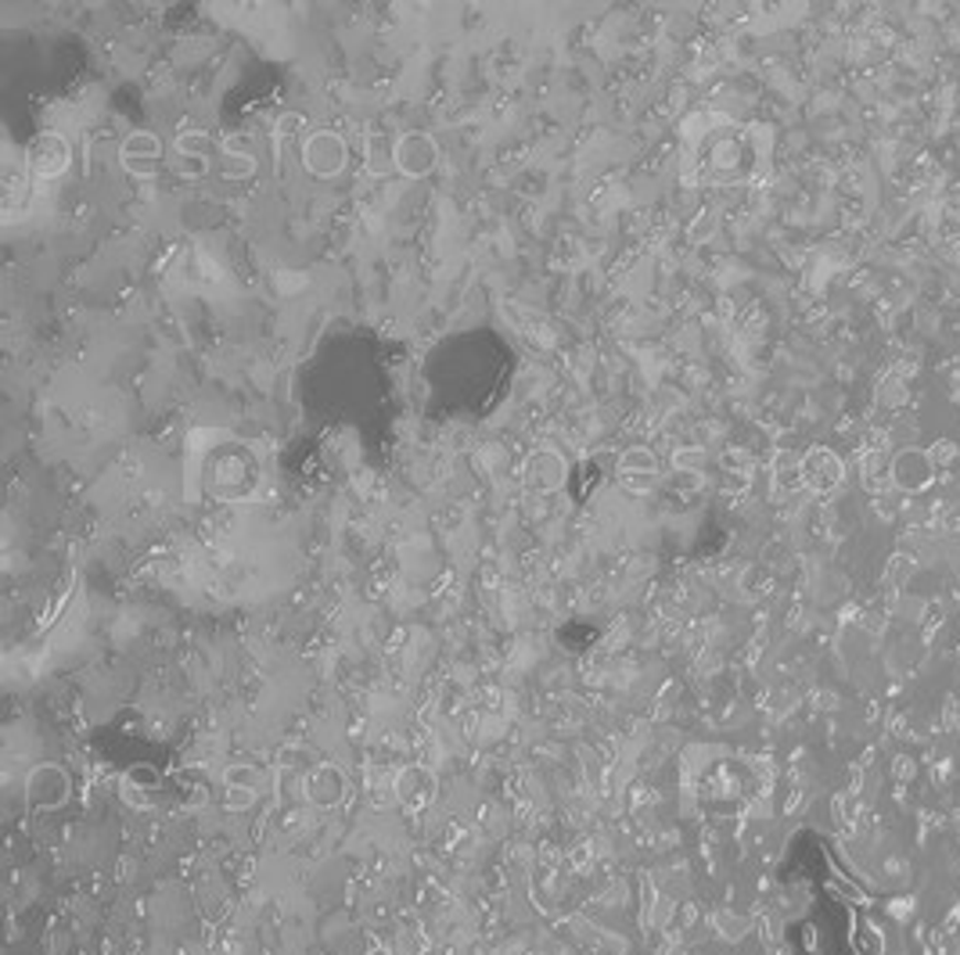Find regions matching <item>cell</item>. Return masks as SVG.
Segmentation results:
<instances>
[{
  "label": "cell",
  "instance_id": "obj_1",
  "mask_svg": "<svg viewBox=\"0 0 960 955\" xmlns=\"http://www.w3.org/2000/svg\"><path fill=\"white\" fill-rule=\"evenodd\" d=\"M205 489L216 500L242 503L259 489V463L242 446L216 449V453L209 457V463H205Z\"/></svg>",
  "mask_w": 960,
  "mask_h": 955
},
{
  "label": "cell",
  "instance_id": "obj_2",
  "mask_svg": "<svg viewBox=\"0 0 960 955\" xmlns=\"http://www.w3.org/2000/svg\"><path fill=\"white\" fill-rule=\"evenodd\" d=\"M350 162V148L335 130H313L302 144V165L313 176H339Z\"/></svg>",
  "mask_w": 960,
  "mask_h": 955
},
{
  "label": "cell",
  "instance_id": "obj_3",
  "mask_svg": "<svg viewBox=\"0 0 960 955\" xmlns=\"http://www.w3.org/2000/svg\"><path fill=\"white\" fill-rule=\"evenodd\" d=\"M393 162H396V173L422 180V176H428V173L436 170V162H439V144H436V140L428 137V133H422V130L399 133V137H396V154H393Z\"/></svg>",
  "mask_w": 960,
  "mask_h": 955
},
{
  "label": "cell",
  "instance_id": "obj_4",
  "mask_svg": "<svg viewBox=\"0 0 960 955\" xmlns=\"http://www.w3.org/2000/svg\"><path fill=\"white\" fill-rule=\"evenodd\" d=\"M68 162H73V151H68V140L62 133L54 130H44L36 133L30 140V148H25V165H30L33 176H44V180H54L62 176L68 170Z\"/></svg>",
  "mask_w": 960,
  "mask_h": 955
},
{
  "label": "cell",
  "instance_id": "obj_5",
  "mask_svg": "<svg viewBox=\"0 0 960 955\" xmlns=\"http://www.w3.org/2000/svg\"><path fill=\"white\" fill-rule=\"evenodd\" d=\"M68 794H73V783L58 765H36L25 780V802L33 808H58L68 802Z\"/></svg>",
  "mask_w": 960,
  "mask_h": 955
},
{
  "label": "cell",
  "instance_id": "obj_6",
  "mask_svg": "<svg viewBox=\"0 0 960 955\" xmlns=\"http://www.w3.org/2000/svg\"><path fill=\"white\" fill-rule=\"evenodd\" d=\"M522 478H525V485L533 489V493H558V489L565 485V478H568V468H565L558 449L544 446V449H533V453L525 457Z\"/></svg>",
  "mask_w": 960,
  "mask_h": 955
},
{
  "label": "cell",
  "instance_id": "obj_7",
  "mask_svg": "<svg viewBox=\"0 0 960 955\" xmlns=\"http://www.w3.org/2000/svg\"><path fill=\"white\" fill-rule=\"evenodd\" d=\"M122 170L134 173V176H156L159 162H162V140L148 130H134L127 140H122Z\"/></svg>",
  "mask_w": 960,
  "mask_h": 955
},
{
  "label": "cell",
  "instance_id": "obj_8",
  "mask_svg": "<svg viewBox=\"0 0 960 955\" xmlns=\"http://www.w3.org/2000/svg\"><path fill=\"white\" fill-rule=\"evenodd\" d=\"M655 474H659V460L648 446H633L619 457V478L630 493H648V489L655 485Z\"/></svg>",
  "mask_w": 960,
  "mask_h": 955
},
{
  "label": "cell",
  "instance_id": "obj_9",
  "mask_svg": "<svg viewBox=\"0 0 960 955\" xmlns=\"http://www.w3.org/2000/svg\"><path fill=\"white\" fill-rule=\"evenodd\" d=\"M342 786H345V780H342L339 769L320 765L313 772V780H310V797H313L317 805H335L339 797H342Z\"/></svg>",
  "mask_w": 960,
  "mask_h": 955
},
{
  "label": "cell",
  "instance_id": "obj_10",
  "mask_svg": "<svg viewBox=\"0 0 960 955\" xmlns=\"http://www.w3.org/2000/svg\"><path fill=\"white\" fill-rule=\"evenodd\" d=\"M393 154H396V140H388L385 133H371V137H367V170H371V173H388V170H396Z\"/></svg>",
  "mask_w": 960,
  "mask_h": 955
},
{
  "label": "cell",
  "instance_id": "obj_11",
  "mask_svg": "<svg viewBox=\"0 0 960 955\" xmlns=\"http://www.w3.org/2000/svg\"><path fill=\"white\" fill-rule=\"evenodd\" d=\"M122 786H134V791L151 794V791H159V786H162V772L156 765L137 762V765L127 769V776H122Z\"/></svg>",
  "mask_w": 960,
  "mask_h": 955
},
{
  "label": "cell",
  "instance_id": "obj_12",
  "mask_svg": "<svg viewBox=\"0 0 960 955\" xmlns=\"http://www.w3.org/2000/svg\"><path fill=\"white\" fill-rule=\"evenodd\" d=\"M177 154H194V159H205V154H209V137L202 130H184L177 137Z\"/></svg>",
  "mask_w": 960,
  "mask_h": 955
},
{
  "label": "cell",
  "instance_id": "obj_13",
  "mask_svg": "<svg viewBox=\"0 0 960 955\" xmlns=\"http://www.w3.org/2000/svg\"><path fill=\"white\" fill-rule=\"evenodd\" d=\"M253 170H256L253 154H227V151H224V162H220V173H224L227 180H242V176H248Z\"/></svg>",
  "mask_w": 960,
  "mask_h": 955
},
{
  "label": "cell",
  "instance_id": "obj_14",
  "mask_svg": "<svg viewBox=\"0 0 960 955\" xmlns=\"http://www.w3.org/2000/svg\"><path fill=\"white\" fill-rule=\"evenodd\" d=\"M177 173L184 180H202L209 173V162L194 159V154H177Z\"/></svg>",
  "mask_w": 960,
  "mask_h": 955
},
{
  "label": "cell",
  "instance_id": "obj_15",
  "mask_svg": "<svg viewBox=\"0 0 960 955\" xmlns=\"http://www.w3.org/2000/svg\"><path fill=\"white\" fill-rule=\"evenodd\" d=\"M224 780H227V786H248V791H253V786H256V769L253 765H231L224 772Z\"/></svg>",
  "mask_w": 960,
  "mask_h": 955
},
{
  "label": "cell",
  "instance_id": "obj_16",
  "mask_svg": "<svg viewBox=\"0 0 960 955\" xmlns=\"http://www.w3.org/2000/svg\"><path fill=\"white\" fill-rule=\"evenodd\" d=\"M253 797H256V791H248V786H227V808H234V812L253 805Z\"/></svg>",
  "mask_w": 960,
  "mask_h": 955
},
{
  "label": "cell",
  "instance_id": "obj_17",
  "mask_svg": "<svg viewBox=\"0 0 960 955\" xmlns=\"http://www.w3.org/2000/svg\"><path fill=\"white\" fill-rule=\"evenodd\" d=\"M702 460H705V453H702V449H680V453L673 457V463H676L680 471H691V468H698Z\"/></svg>",
  "mask_w": 960,
  "mask_h": 955
}]
</instances>
